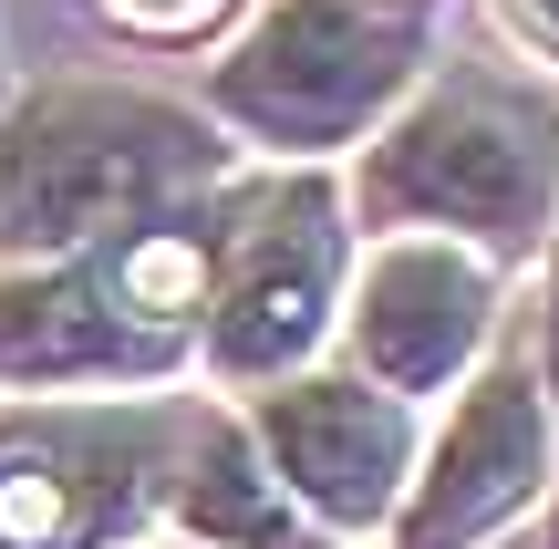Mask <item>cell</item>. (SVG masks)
<instances>
[{"label": "cell", "instance_id": "obj_1", "mask_svg": "<svg viewBox=\"0 0 559 549\" xmlns=\"http://www.w3.org/2000/svg\"><path fill=\"white\" fill-rule=\"evenodd\" d=\"M228 145L207 135L187 104L156 94H41L0 124V249L21 270L32 260H83V249L124 239V228L198 207L218 187Z\"/></svg>", "mask_w": 559, "mask_h": 549}, {"label": "cell", "instance_id": "obj_2", "mask_svg": "<svg viewBox=\"0 0 559 549\" xmlns=\"http://www.w3.org/2000/svg\"><path fill=\"white\" fill-rule=\"evenodd\" d=\"M362 207L404 239L528 249L559 207V115L519 83H436L415 115L383 124Z\"/></svg>", "mask_w": 559, "mask_h": 549}, {"label": "cell", "instance_id": "obj_3", "mask_svg": "<svg viewBox=\"0 0 559 549\" xmlns=\"http://www.w3.org/2000/svg\"><path fill=\"white\" fill-rule=\"evenodd\" d=\"M415 52H425V11H394V0H270L207 73V104L239 135L280 145V156H321V145H353L415 83Z\"/></svg>", "mask_w": 559, "mask_h": 549}, {"label": "cell", "instance_id": "obj_4", "mask_svg": "<svg viewBox=\"0 0 559 549\" xmlns=\"http://www.w3.org/2000/svg\"><path fill=\"white\" fill-rule=\"evenodd\" d=\"M342 311V198L321 177H280L228 198V249L207 290V363L228 384H290Z\"/></svg>", "mask_w": 559, "mask_h": 549}, {"label": "cell", "instance_id": "obj_5", "mask_svg": "<svg viewBox=\"0 0 559 549\" xmlns=\"http://www.w3.org/2000/svg\"><path fill=\"white\" fill-rule=\"evenodd\" d=\"M156 498H177V426L156 405L0 426V549H115Z\"/></svg>", "mask_w": 559, "mask_h": 549}, {"label": "cell", "instance_id": "obj_6", "mask_svg": "<svg viewBox=\"0 0 559 549\" xmlns=\"http://www.w3.org/2000/svg\"><path fill=\"white\" fill-rule=\"evenodd\" d=\"M260 456L311 518L373 529L404 498L415 426H404V405L383 384H362V373H290V384L260 394Z\"/></svg>", "mask_w": 559, "mask_h": 549}, {"label": "cell", "instance_id": "obj_7", "mask_svg": "<svg viewBox=\"0 0 559 549\" xmlns=\"http://www.w3.org/2000/svg\"><path fill=\"white\" fill-rule=\"evenodd\" d=\"M487 311H498L487 249H466V239L373 249V270L353 281V363H362V384H383L394 405L456 384L477 363V343H487Z\"/></svg>", "mask_w": 559, "mask_h": 549}, {"label": "cell", "instance_id": "obj_8", "mask_svg": "<svg viewBox=\"0 0 559 549\" xmlns=\"http://www.w3.org/2000/svg\"><path fill=\"white\" fill-rule=\"evenodd\" d=\"M539 477H549V405H539V384L519 363H498V373L466 384L456 426L436 435L394 539L404 549H477L487 529H508L539 498Z\"/></svg>", "mask_w": 559, "mask_h": 549}, {"label": "cell", "instance_id": "obj_9", "mask_svg": "<svg viewBox=\"0 0 559 549\" xmlns=\"http://www.w3.org/2000/svg\"><path fill=\"white\" fill-rule=\"evenodd\" d=\"M177 332H156L115 290V270L83 260H32L0 270V384H135V373L177 363Z\"/></svg>", "mask_w": 559, "mask_h": 549}, {"label": "cell", "instance_id": "obj_10", "mask_svg": "<svg viewBox=\"0 0 559 549\" xmlns=\"http://www.w3.org/2000/svg\"><path fill=\"white\" fill-rule=\"evenodd\" d=\"M177 509L187 529H207L218 549H280L290 539V488L270 477V456L249 446L239 426H207L177 467Z\"/></svg>", "mask_w": 559, "mask_h": 549}, {"label": "cell", "instance_id": "obj_11", "mask_svg": "<svg viewBox=\"0 0 559 549\" xmlns=\"http://www.w3.org/2000/svg\"><path fill=\"white\" fill-rule=\"evenodd\" d=\"M104 11H115L124 32H145V41H187V32H207L228 0H104Z\"/></svg>", "mask_w": 559, "mask_h": 549}, {"label": "cell", "instance_id": "obj_12", "mask_svg": "<svg viewBox=\"0 0 559 549\" xmlns=\"http://www.w3.org/2000/svg\"><path fill=\"white\" fill-rule=\"evenodd\" d=\"M508 11H519V32L539 41V52L559 62V0H508Z\"/></svg>", "mask_w": 559, "mask_h": 549}, {"label": "cell", "instance_id": "obj_13", "mask_svg": "<svg viewBox=\"0 0 559 549\" xmlns=\"http://www.w3.org/2000/svg\"><path fill=\"white\" fill-rule=\"evenodd\" d=\"M549 415H559V270H549Z\"/></svg>", "mask_w": 559, "mask_h": 549}, {"label": "cell", "instance_id": "obj_14", "mask_svg": "<svg viewBox=\"0 0 559 549\" xmlns=\"http://www.w3.org/2000/svg\"><path fill=\"white\" fill-rule=\"evenodd\" d=\"M394 11H425V0H394Z\"/></svg>", "mask_w": 559, "mask_h": 549}]
</instances>
